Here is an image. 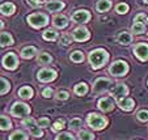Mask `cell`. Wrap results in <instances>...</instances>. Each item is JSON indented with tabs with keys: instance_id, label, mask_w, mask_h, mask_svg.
I'll return each instance as SVG.
<instances>
[{
	"instance_id": "9",
	"label": "cell",
	"mask_w": 148,
	"mask_h": 140,
	"mask_svg": "<svg viewBox=\"0 0 148 140\" xmlns=\"http://www.w3.org/2000/svg\"><path fill=\"white\" fill-rule=\"evenodd\" d=\"M89 18H90V13H89V12H87V11H84V9L75 12V13L72 14V21L79 23V24L88 23V21H89Z\"/></svg>"
},
{
	"instance_id": "43",
	"label": "cell",
	"mask_w": 148,
	"mask_h": 140,
	"mask_svg": "<svg viewBox=\"0 0 148 140\" xmlns=\"http://www.w3.org/2000/svg\"><path fill=\"white\" fill-rule=\"evenodd\" d=\"M43 1H45V0H28V3L30 4V5H33V7L39 5V4H42Z\"/></svg>"
},
{
	"instance_id": "33",
	"label": "cell",
	"mask_w": 148,
	"mask_h": 140,
	"mask_svg": "<svg viewBox=\"0 0 148 140\" xmlns=\"http://www.w3.org/2000/svg\"><path fill=\"white\" fill-rule=\"evenodd\" d=\"M29 130H30V132H32V134H33L36 137H41L42 135H43V132H42V130L39 128L38 124H37V126H34V127H32V128H29Z\"/></svg>"
},
{
	"instance_id": "41",
	"label": "cell",
	"mask_w": 148,
	"mask_h": 140,
	"mask_svg": "<svg viewBox=\"0 0 148 140\" xmlns=\"http://www.w3.org/2000/svg\"><path fill=\"white\" fill-rule=\"evenodd\" d=\"M56 98H58V100H62V101H64V100L68 98V93L67 92H59V93H56Z\"/></svg>"
},
{
	"instance_id": "13",
	"label": "cell",
	"mask_w": 148,
	"mask_h": 140,
	"mask_svg": "<svg viewBox=\"0 0 148 140\" xmlns=\"http://www.w3.org/2000/svg\"><path fill=\"white\" fill-rule=\"evenodd\" d=\"M118 105H119L121 109L126 110V111H130V110L134 109V101L131 98H122V100H118Z\"/></svg>"
},
{
	"instance_id": "24",
	"label": "cell",
	"mask_w": 148,
	"mask_h": 140,
	"mask_svg": "<svg viewBox=\"0 0 148 140\" xmlns=\"http://www.w3.org/2000/svg\"><path fill=\"white\" fill-rule=\"evenodd\" d=\"M13 43V39H12V37L9 36L8 33H1V46H9V45H12Z\"/></svg>"
},
{
	"instance_id": "36",
	"label": "cell",
	"mask_w": 148,
	"mask_h": 140,
	"mask_svg": "<svg viewBox=\"0 0 148 140\" xmlns=\"http://www.w3.org/2000/svg\"><path fill=\"white\" fill-rule=\"evenodd\" d=\"M55 140H75L71 134H60Z\"/></svg>"
},
{
	"instance_id": "11",
	"label": "cell",
	"mask_w": 148,
	"mask_h": 140,
	"mask_svg": "<svg viewBox=\"0 0 148 140\" xmlns=\"http://www.w3.org/2000/svg\"><path fill=\"white\" fill-rule=\"evenodd\" d=\"M72 37L73 39H76L79 42H83V41H87L89 38V31L85 28H77L72 31Z\"/></svg>"
},
{
	"instance_id": "30",
	"label": "cell",
	"mask_w": 148,
	"mask_h": 140,
	"mask_svg": "<svg viewBox=\"0 0 148 140\" xmlns=\"http://www.w3.org/2000/svg\"><path fill=\"white\" fill-rule=\"evenodd\" d=\"M51 62V56L46 53H42L41 55L38 56V63H42V64H45V63H50Z\"/></svg>"
},
{
	"instance_id": "31",
	"label": "cell",
	"mask_w": 148,
	"mask_h": 140,
	"mask_svg": "<svg viewBox=\"0 0 148 140\" xmlns=\"http://www.w3.org/2000/svg\"><path fill=\"white\" fill-rule=\"evenodd\" d=\"M0 83H1V90H0V93L1 94H5V93H8V90H9V83L5 79H0Z\"/></svg>"
},
{
	"instance_id": "39",
	"label": "cell",
	"mask_w": 148,
	"mask_h": 140,
	"mask_svg": "<svg viewBox=\"0 0 148 140\" xmlns=\"http://www.w3.org/2000/svg\"><path fill=\"white\" fill-rule=\"evenodd\" d=\"M145 21H147V17H145V14L139 13V14H136V16H135V23H143V24H144Z\"/></svg>"
},
{
	"instance_id": "21",
	"label": "cell",
	"mask_w": 148,
	"mask_h": 140,
	"mask_svg": "<svg viewBox=\"0 0 148 140\" xmlns=\"http://www.w3.org/2000/svg\"><path fill=\"white\" fill-rule=\"evenodd\" d=\"M14 12V5L12 3H4L1 4V13L3 14H7V16H9V14H12Z\"/></svg>"
},
{
	"instance_id": "18",
	"label": "cell",
	"mask_w": 148,
	"mask_h": 140,
	"mask_svg": "<svg viewBox=\"0 0 148 140\" xmlns=\"http://www.w3.org/2000/svg\"><path fill=\"white\" fill-rule=\"evenodd\" d=\"M131 41H132V37L129 33L122 31V33L118 34V42L122 43V45H129V43H131Z\"/></svg>"
},
{
	"instance_id": "45",
	"label": "cell",
	"mask_w": 148,
	"mask_h": 140,
	"mask_svg": "<svg viewBox=\"0 0 148 140\" xmlns=\"http://www.w3.org/2000/svg\"><path fill=\"white\" fill-rule=\"evenodd\" d=\"M144 1H145V3H147V4H148V0H144Z\"/></svg>"
},
{
	"instance_id": "1",
	"label": "cell",
	"mask_w": 148,
	"mask_h": 140,
	"mask_svg": "<svg viewBox=\"0 0 148 140\" xmlns=\"http://www.w3.org/2000/svg\"><path fill=\"white\" fill-rule=\"evenodd\" d=\"M108 59H109V55H108V53L105 50H102V48L93 50L92 53L89 54V62H90V64H92V67L95 68V70L102 67Z\"/></svg>"
},
{
	"instance_id": "15",
	"label": "cell",
	"mask_w": 148,
	"mask_h": 140,
	"mask_svg": "<svg viewBox=\"0 0 148 140\" xmlns=\"http://www.w3.org/2000/svg\"><path fill=\"white\" fill-rule=\"evenodd\" d=\"M63 7H64V4L62 3V1H58V0H51V1L46 3V8H47V11H50V12L60 11Z\"/></svg>"
},
{
	"instance_id": "35",
	"label": "cell",
	"mask_w": 148,
	"mask_h": 140,
	"mask_svg": "<svg viewBox=\"0 0 148 140\" xmlns=\"http://www.w3.org/2000/svg\"><path fill=\"white\" fill-rule=\"evenodd\" d=\"M23 124L26 126L28 128H32V127L36 126V121H34L33 118H25V119L23 121Z\"/></svg>"
},
{
	"instance_id": "4",
	"label": "cell",
	"mask_w": 148,
	"mask_h": 140,
	"mask_svg": "<svg viewBox=\"0 0 148 140\" xmlns=\"http://www.w3.org/2000/svg\"><path fill=\"white\" fill-rule=\"evenodd\" d=\"M127 71H129V66L126 64V62H123V60H117L110 67V73L113 76H123L127 73Z\"/></svg>"
},
{
	"instance_id": "22",
	"label": "cell",
	"mask_w": 148,
	"mask_h": 140,
	"mask_svg": "<svg viewBox=\"0 0 148 140\" xmlns=\"http://www.w3.org/2000/svg\"><path fill=\"white\" fill-rule=\"evenodd\" d=\"M9 140H28V135L23 131H14L9 136Z\"/></svg>"
},
{
	"instance_id": "6",
	"label": "cell",
	"mask_w": 148,
	"mask_h": 140,
	"mask_svg": "<svg viewBox=\"0 0 148 140\" xmlns=\"http://www.w3.org/2000/svg\"><path fill=\"white\" fill-rule=\"evenodd\" d=\"M55 77H56V73H55V71H53V70L43 68V70H41L38 72V80L39 81L49 83V81H53Z\"/></svg>"
},
{
	"instance_id": "10",
	"label": "cell",
	"mask_w": 148,
	"mask_h": 140,
	"mask_svg": "<svg viewBox=\"0 0 148 140\" xmlns=\"http://www.w3.org/2000/svg\"><path fill=\"white\" fill-rule=\"evenodd\" d=\"M110 92H112V94L114 96L117 100H122V98L126 97V94L129 93V88L123 84H118V85H115Z\"/></svg>"
},
{
	"instance_id": "34",
	"label": "cell",
	"mask_w": 148,
	"mask_h": 140,
	"mask_svg": "<svg viewBox=\"0 0 148 140\" xmlns=\"http://www.w3.org/2000/svg\"><path fill=\"white\" fill-rule=\"evenodd\" d=\"M136 115H138V119H139V121H142V122L148 121V111L147 110H140Z\"/></svg>"
},
{
	"instance_id": "12",
	"label": "cell",
	"mask_w": 148,
	"mask_h": 140,
	"mask_svg": "<svg viewBox=\"0 0 148 140\" xmlns=\"http://www.w3.org/2000/svg\"><path fill=\"white\" fill-rule=\"evenodd\" d=\"M110 84H112V81L110 80H108V79H97L95 83V87H93V90H95L96 93L97 92H102V90H106L108 88L110 87Z\"/></svg>"
},
{
	"instance_id": "16",
	"label": "cell",
	"mask_w": 148,
	"mask_h": 140,
	"mask_svg": "<svg viewBox=\"0 0 148 140\" xmlns=\"http://www.w3.org/2000/svg\"><path fill=\"white\" fill-rule=\"evenodd\" d=\"M54 25L56 28H66L68 25V20L66 16H62V14H58V16L54 17Z\"/></svg>"
},
{
	"instance_id": "26",
	"label": "cell",
	"mask_w": 148,
	"mask_h": 140,
	"mask_svg": "<svg viewBox=\"0 0 148 140\" xmlns=\"http://www.w3.org/2000/svg\"><path fill=\"white\" fill-rule=\"evenodd\" d=\"M87 92H88V87H87V84H84V83H80V84H77L75 87V93L79 96L85 94Z\"/></svg>"
},
{
	"instance_id": "20",
	"label": "cell",
	"mask_w": 148,
	"mask_h": 140,
	"mask_svg": "<svg viewBox=\"0 0 148 140\" xmlns=\"http://www.w3.org/2000/svg\"><path fill=\"white\" fill-rule=\"evenodd\" d=\"M18 94L21 98H25V100H28V98H30L32 96H33V90H32L30 87H23L21 89L18 90Z\"/></svg>"
},
{
	"instance_id": "7",
	"label": "cell",
	"mask_w": 148,
	"mask_h": 140,
	"mask_svg": "<svg viewBox=\"0 0 148 140\" xmlns=\"http://www.w3.org/2000/svg\"><path fill=\"white\" fill-rule=\"evenodd\" d=\"M17 63H18L17 56L14 55L13 53H8L3 58V66L5 68H8V70H14V68L17 67Z\"/></svg>"
},
{
	"instance_id": "37",
	"label": "cell",
	"mask_w": 148,
	"mask_h": 140,
	"mask_svg": "<svg viewBox=\"0 0 148 140\" xmlns=\"http://www.w3.org/2000/svg\"><path fill=\"white\" fill-rule=\"evenodd\" d=\"M37 124H38L39 127H47L49 124H50V121H49L47 118H41V119L37 122Z\"/></svg>"
},
{
	"instance_id": "29",
	"label": "cell",
	"mask_w": 148,
	"mask_h": 140,
	"mask_svg": "<svg viewBox=\"0 0 148 140\" xmlns=\"http://www.w3.org/2000/svg\"><path fill=\"white\" fill-rule=\"evenodd\" d=\"M79 137H80V140H93L95 139V135L88 131H80L79 132Z\"/></svg>"
},
{
	"instance_id": "17",
	"label": "cell",
	"mask_w": 148,
	"mask_h": 140,
	"mask_svg": "<svg viewBox=\"0 0 148 140\" xmlns=\"http://www.w3.org/2000/svg\"><path fill=\"white\" fill-rule=\"evenodd\" d=\"M110 7H112V3L109 0H98L97 4H96L97 12H106L110 9Z\"/></svg>"
},
{
	"instance_id": "27",
	"label": "cell",
	"mask_w": 148,
	"mask_h": 140,
	"mask_svg": "<svg viewBox=\"0 0 148 140\" xmlns=\"http://www.w3.org/2000/svg\"><path fill=\"white\" fill-rule=\"evenodd\" d=\"M83 59H84V55L81 51H73L72 54H71V60L75 63H80L83 62Z\"/></svg>"
},
{
	"instance_id": "3",
	"label": "cell",
	"mask_w": 148,
	"mask_h": 140,
	"mask_svg": "<svg viewBox=\"0 0 148 140\" xmlns=\"http://www.w3.org/2000/svg\"><path fill=\"white\" fill-rule=\"evenodd\" d=\"M28 23L34 28H41L49 23V17L43 13H33L28 16Z\"/></svg>"
},
{
	"instance_id": "44",
	"label": "cell",
	"mask_w": 148,
	"mask_h": 140,
	"mask_svg": "<svg viewBox=\"0 0 148 140\" xmlns=\"http://www.w3.org/2000/svg\"><path fill=\"white\" fill-rule=\"evenodd\" d=\"M60 42H62V45H70V43H71V41H70V37H67V36H64V37H62V41H60Z\"/></svg>"
},
{
	"instance_id": "2",
	"label": "cell",
	"mask_w": 148,
	"mask_h": 140,
	"mask_svg": "<svg viewBox=\"0 0 148 140\" xmlns=\"http://www.w3.org/2000/svg\"><path fill=\"white\" fill-rule=\"evenodd\" d=\"M87 122L93 130H102L103 127L106 126V119L103 117H101V115L95 114V113L88 115Z\"/></svg>"
},
{
	"instance_id": "42",
	"label": "cell",
	"mask_w": 148,
	"mask_h": 140,
	"mask_svg": "<svg viewBox=\"0 0 148 140\" xmlns=\"http://www.w3.org/2000/svg\"><path fill=\"white\" fill-rule=\"evenodd\" d=\"M42 94H43V97L46 98H50L51 94H53V90L50 89V88H46V89H43V92H42Z\"/></svg>"
},
{
	"instance_id": "5",
	"label": "cell",
	"mask_w": 148,
	"mask_h": 140,
	"mask_svg": "<svg viewBox=\"0 0 148 140\" xmlns=\"http://www.w3.org/2000/svg\"><path fill=\"white\" fill-rule=\"evenodd\" d=\"M11 111H12V114H13L14 117H24V115L29 114L30 109H29L28 105L21 104V102H17V104H14L13 106H12Z\"/></svg>"
},
{
	"instance_id": "28",
	"label": "cell",
	"mask_w": 148,
	"mask_h": 140,
	"mask_svg": "<svg viewBox=\"0 0 148 140\" xmlns=\"http://www.w3.org/2000/svg\"><path fill=\"white\" fill-rule=\"evenodd\" d=\"M0 128L3 130V131L11 128V122H9V119L7 117H4V115H1V119H0Z\"/></svg>"
},
{
	"instance_id": "23",
	"label": "cell",
	"mask_w": 148,
	"mask_h": 140,
	"mask_svg": "<svg viewBox=\"0 0 148 140\" xmlns=\"http://www.w3.org/2000/svg\"><path fill=\"white\" fill-rule=\"evenodd\" d=\"M131 30H132V33H135V34H142L145 31V26L143 23H135L134 25H132Z\"/></svg>"
},
{
	"instance_id": "19",
	"label": "cell",
	"mask_w": 148,
	"mask_h": 140,
	"mask_svg": "<svg viewBox=\"0 0 148 140\" xmlns=\"http://www.w3.org/2000/svg\"><path fill=\"white\" fill-rule=\"evenodd\" d=\"M36 48L32 47V46H29V47H25L23 48V51H21V56H23L24 59H30L32 56L36 55Z\"/></svg>"
},
{
	"instance_id": "8",
	"label": "cell",
	"mask_w": 148,
	"mask_h": 140,
	"mask_svg": "<svg viewBox=\"0 0 148 140\" xmlns=\"http://www.w3.org/2000/svg\"><path fill=\"white\" fill-rule=\"evenodd\" d=\"M134 53H135V55H136L138 59H140V60L144 62V60L148 59V45H145V43H140V45L135 46Z\"/></svg>"
},
{
	"instance_id": "38",
	"label": "cell",
	"mask_w": 148,
	"mask_h": 140,
	"mask_svg": "<svg viewBox=\"0 0 148 140\" xmlns=\"http://www.w3.org/2000/svg\"><path fill=\"white\" fill-rule=\"evenodd\" d=\"M63 127H64V121H58V122H55V123H54L53 130H54V131H59V130H62Z\"/></svg>"
},
{
	"instance_id": "40",
	"label": "cell",
	"mask_w": 148,
	"mask_h": 140,
	"mask_svg": "<svg viewBox=\"0 0 148 140\" xmlns=\"http://www.w3.org/2000/svg\"><path fill=\"white\" fill-rule=\"evenodd\" d=\"M80 124H81V121H80V119H77V118H75V119H72V121H71L70 127H71V128H73V130H76L79 126H80Z\"/></svg>"
},
{
	"instance_id": "14",
	"label": "cell",
	"mask_w": 148,
	"mask_h": 140,
	"mask_svg": "<svg viewBox=\"0 0 148 140\" xmlns=\"http://www.w3.org/2000/svg\"><path fill=\"white\" fill-rule=\"evenodd\" d=\"M113 101L110 98H101L100 101H98V107H100L102 111H110L113 109Z\"/></svg>"
},
{
	"instance_id": "32",
	"label": "cell",
	"mask_w": 148,
	"mask_h": 140,
	"mask_svg": "<svg viewBox=\"0 0 148 140\" xmlns=\"http://www.w3.org/2000/svg\"><path fill=\"white\" fill-rule=\"evenodd\" d=\"M115 9H117L118 13L125 14V13H127V11H129V5H127V4H125V3H121V4H118Z\"/></svg>"
},
{
	"instance_id": "25",
	"label": "cell",
	"mask_w": 148,
	"mask_h": 140,
	"mask_svg": "<svg viewBox=\"0 0 148 140\" xmlns=\"http://www.w3.org/2000/svg\"><path fill=\"white\" fill-rule=\"evenodd\" d=\"M43 38L46 39V41H55L56 38H58V33H56L55 30H46L45 33H43Z\"/></svg>"
}]
</instances>
